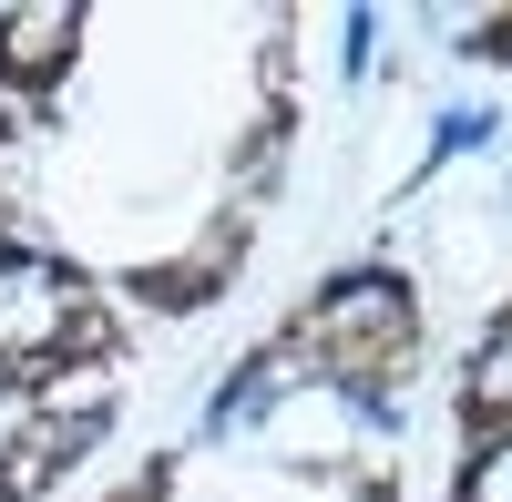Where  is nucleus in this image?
Masks as SVG:
<instances>
[{
  "mask_svg": "<svg viewBox=\"0 0 512 502\" xmlns=\"http://www.w3.org/2000/svg\"><path fill=\"white\" fill-rule=\"evenodd\" d=\"M410 369H420V298H410L400 267L328 277L318 298L256 349V380H328L349 400H390Z\"/></svg>",
  "mask_w": 512,
  "mask_h": 502,
  "instance_id": "nucleus-1",
  "label": "nucleus"
},
{
  "mask_svg": "<svg viewBox=\"0 0 512 502\" xmlns=\"http://www.w3.org/2000/svg\"><path fill=\"white\" fill-rule=\"evenodd\" d=\"M123 359V318L52 246H0V390H52L72 369Z\"/></svg>",
  "mask_w": 512,
  "mask_h": 502,
  "instance_id": "nucleus-2",
  "label": "nucleus"
},
{
  "mask_svg": "<svg viewBox=\"0 0 512 502\" xmlns=\"http://www.w3.org/2000/svg\"><path fill=\"white\" fill-rule=\"evenodd\" d=\"M113 431V400L103 390H82V400H41V410H21L11 421V441H0V502H41L82 451H93Z\"/></svg>",
  "mask_w": 512,
  "mask_h": 502,
  "instance_id": "nucleus-3",
  "label": "nucleus"
},
{
  "mask_svg": "<svg viewBox=\"0 0 512 502\" xmlns=\"http://www.w3.org/2000/svg\"><path fill=\"white\" fill-rule=\"evenodd\" d=\"M82 21L72 0H31V11H0V103H52L62 82H72V62H82Z\"/></svg>",
  "mask_w": 512,
  "mask_h": 502,
  "instance_id": "nucleus-4",
  "label": "nucleus"
},
{
  "mask_svg": "<svg viewBox=\"0 0 512 502\" xmlns=\"http://www.w3.org/2000/svg\"><path fill=\"white\" fill-rule=\"evenodd\" d=\"M246 236H256V205L236 195L216 236H195V257H164V267H134V298L144 308H205V298H226V277L246 267Z\"/></svg>",
  "mask_w": 512,
  "mask_h": 502,
  "instance_id": "nucleus-5",
  "label": "nucleus"
},
{
  "mask_svg": "<svg viewBox=\"0 0 512 502\" xmlns=\"http://www.w3.org/2000/svg\"><path fill=\"white\" fill-rule=\"evenodd\" d=\"M451 410H461V431H472V451L512 431V308H492V328L472 339V359H461V390H451Z\"/></svg>",
  "mask_w": 512,
  "mask_h": 502,
  "instance_id": "nucleus-6",
  "label": "nucleus"
},
{
  "mask_svg": "<svg viewBox=\"0 0 512 502\" xmlns=\"http://www.w3.org/2000/svg\"><path fill=\"white\" fill-rule=\"evenodd\" d=\"M31 205H41L31 123H21V113H0V246H31Z\"/></svg>",
  "mask_w": 512,
  "mask_h": 502,
  "instance_id": "nucleus-7",
  "label": "nucleus"
},
{
  "mask_svg": "<svg viewBox=\"0 0 512 502\" xmlns=\"http://www.w3.org/2000/svg\"><path fill=\"white\" fill-rule=\"evenodd\" d=\"M451 502H512V431H502V441H482L472 462H461Z\"/></svg>",
  "mask_w": 512,
  "mask_h": 502,
  "instance_id": "nucleus-8",
  "label": "nucleus"
},
{
  "mask_svg": "<svg viewBox=\"0 0 512 502\" xmlns=\"http://www.w3.org/2000/svg\"><path fill=\"white\" fill-rule=\"evenodd\" d=\"M164 492H175V462H144V472H134V482H123L113 502H164Z\"/></svg>",
  "mask_w": 512,
  "mask_h": 502,
  "instance_id": "nucleus-9",
  "label": "nucleus"
},
{
  "mask_svg": "<svg viewBox=\"0 0 512 502\" xmlns=\"http://www.w3.org/2000/svg\"><path fill=\"white\" fill-rule=\"evenodd\" d=\"M472 52H482V62H512V21H482V31H472Z\"/></svg>",
  "mask_w": 512,
  "mask_h": 502,
  "instance_id": "nucleus-10",
  "label": "nucleus"
}]
</instances>
